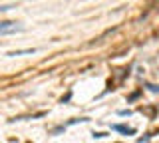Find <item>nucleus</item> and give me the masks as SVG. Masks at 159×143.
Listing matches in <instances>:
<instances>
[{
  "mask_svg": "<svg viewBox=\"0 0 159 143\" xmlns=\"http://www.w3.org/2000/svg\"><path fill=\"white\" fill-rule=\"evenodd\" d=\"M113 129H116V131H121V133H129V135H133V133H135L133 127H125V125H113Z\"/></svg>",
  "mask_w": 159,
  "mask_h": 143,
  "instance_id": "7ed1b4c3",
  "label": "nucleus"
},
{
  "mask_svg": "<svg viewBox=\"0 0 159 143\" xmlns=\"http://www.w3.org/2000/svg\"><path fill=\"white\" fill-rule=\"evenodd\" d=\"M34 52H36L34 48H26V50H14V52H8V56L14 58V56H24V54H34Z\"/></svg>",
  "mask_w": 159,
  "mask_h": 143,
  "instance_id": "f257e3e1",
  "label": "nucleus"
},
{
  "mask_svg": "<svg viewBox=\"0 0 159 143\" xmlns=\"http://www.w3.org/2000/svg\"><path fill=\"white\" fill-rule=\"evenodd\" d=\"M12 8H16V4H2V6H0V12H8V10H12Z\"/></svg>",
  "mask_w": 159,
  "mask_h": 143,
  "instance_id": "20e7f679",
  "label": "nucleus"
},
{
  "mask_svg": "<svg viewBox=\"0 0 159 143\" xmlns=\"http://www.w3.org/2000/svg\"><path fill=\"white\" fill-rule=\"evenodd\" d=\"M12 28H14V22H10V20H2V22H0V34L6 32V30H12Z\"/></svg>",
  "mask_w": 159,
  "mask_h": 143,
  "instance_id": "f03ea898",
  "label": "nucleus"
}]
</instances>
